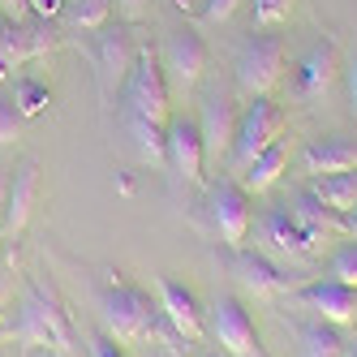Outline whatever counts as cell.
Listing matches in <instances>:
<instances>
[{"instance_id":"cell-29","label":"cell","mask_w":357,"mask_h":357,"mask_svg":"<svg viewBox=\"0 0 357 357\" xmlns=\"http://www.w3.org/2000/svg\"><path fill=\"white\" fill-rule=\"evenodd\" d=\"M237 5L241 0H207V5H202V22H207V26H220V22H228L237 13Z\"/></svg>"},{"instance_id":"cell-35","label":"cell","mask_w":357,"mask_h":357,"mask_svg":"<svg viewBox=\"0 0 357 357\" xmlns=\"http://www.w3.org/2000/svg\"><path fill=\"white\" fill-rule=\"evenodd\" d=\"M5 194H9V176L0 172V211H5Z\"/></svg>"},{"instance_id":"cell-19","label":"cell","mask_w":357,"mask_h":357,"mask_svg":"<svg viewBox=\"0 0 357 357\" xmlns=\"http://www.w3.org/2000/svg\"><path fill=\"white\" fill-rule=\"evenodd\" d=\"M293 220L305 228V233H310L319 245L327 241V237H336V233H349V220L340 215V211H331L327 202H319L310 190L305 194H297V202H293Z\"/></svg>"},{"instance_id":"cell-20","label":"cell","mask_w":357,"mask_h":357,"mask_svg":"<svg viewBox=\"0 0 357 357\" xmlns=\"http://www.w3.org/2000/svg\"><path fill=\"white\" fill-rule=\"evenodd\" d=\"M9 336L17 340V344H26V349H56L61 353V344H56V331H52V323H47V314H43V305H39V297L26 289V301H22V310H17V323H13V331Z\"/></svg>"},{"instance_id":"cell-11","label":"cell","mask_w":357,"mask_h":357,"mask_svg":"<svg viewBox=\"0 0 357 357\" xmlns=\"http://www.w3.org/2000/svg\"><path fill=\"white\" fill-rule=\"evenodd\" d=\"M211 224H215L224 250H241L250 233V194L241 190V181H220L211 190Z\"/></svg>"},{"instance_id":"cell-18","label":"cell","mask_w":357,"mask_h":357,"mask_svg":"<svg viewBox=\"0 0 357 357\" xmlns=\"http://www.w3.org/2000/svg\"><path fill=\"white\" fill-rule=\"evenodd\" d=\"M263 233H267L271 250H275V254H289V259H310V254L323 250V245L293 220V211H271V215L263 220Z\"/></svg>"},{"instance_id":"cell-10","label":"cell","mask_w":357,"mask_h":357,"mask_svg":"<svg viewBox=\"0 0 357 357\" xmlns=\"http://www.w3.org/2000/svg\"><path fill=\"white\" fill-rule=\"evenodd\" d=\"M164 164L190 185H202V172H207V151H202V134L198 121L190 116H172L168 121V142H164Z\"/></svg>"},{"instance_id":"cell-6","label":"cell","mask_w":357,"mask_h":357,"mask_svg":"<svg viewBox=\"0 0 357 357\" xmlns=\"http://www.w3.org/2000/svg\"><path fill=\"white\" fill-rule=\"evenodd\" d=\"M207 327H211L215 344L224 349V357H267V349H263V340H259V327H254L250 310H245L233 293H220V297L211 301Z\"/></svg>"},{"instance_id":"cell-12","label":"cell","mask_w":357,"mask_h":357,"mask_svg":"<svg viewBox=\"0 0 357 357\" xmlns=\"http://www.w3.org/2000/svg\"><path fill=\"white\" fill-rule=\"evenodd\" d=\"M297 301L319 310L323 323H336V327L357 323V289L340 284V280H310V284H297Z\"/></svg>"},{"instance_id":"cell-33","label":"cell","mask_w":357,"mask_h":357,"mask_svg":"<svg viewBox=\"0 0 357 357\" xmlns=\"http://www.w3.org/2000/svg\"><path fill=\"white\" fill-rule=\"evenodd\" d=\"M61 9H65V0H31V13H39L43 22L47 17H61Z\"/></svg>"},{"instance_id":"cell-9","label":"cell","mask_w":357,"mask_h":357,"mask_svg":"<svg viewBox=\"0 0 357 357\" xmlns=\"http://www.w3.org/2000/svg\"><path fill=\"white\" fill-rule=\"evenodd\" d=\"M344 73V61H340V43L336 39H319L310 52L297 61V95L305 104H323L336 86V78Z\"/></svg>"},{"instance_id":"cell-26","label":"cell","mask_w":357,"mask_h":357,"mask_svg":"<svg viewBox=\"0 0 357 357\" xmlns=\"http://www.w3.org/2000/svg\"><path fill=\"white\" fill-rule=\"evenodd\" d=\"M297 0H254V31H275L293 17Z\"/></svg>"},{"instance_id":"cell-25","label":"cell","mask_w":357,"mask_h":357,"mask_svg":"<svg viewBox=\"0 0 357 357\" xmlns=\"http://www.w3.org/2000/svg\"><path fill=\"white\" fill-rule=\"evenodd\" d=\"M13 104L22 108V116H39L47 104H52V86L43 78H17L13 82Z\"/></svg>"},{"instance_id":"cell-16","label":"cell","mask_w":357,"mask_h":357,"mask_svg":"<svg viewBox=\"0 0 357 357\" xmlns=\"http://www.w3.org/2000/svg\"><path fill=\"white\" fill-rule=\"evenodd\" d=\"M357 168V138L349 134H331V138H314L310 146L301 151V172L310 176H336V172H349Z\"/></svg>"},{"instance_id":"cell-17","label":"cell","mask_w":357,"mask_h":357,"mask_svg":"<svg viewBox=\"0 0 357 357\" xmlns=\"http://www.w3.org/2000/svg\"><path fill=\"white\" fill-rule=\"evenodd\" d=\"M289 160H293V138L284 134V138H275L259 160H254L245 172H237V181H241V190L245 194H263V190H271L280 176H284V168H289Z\"/></svg>"},{"instance_id":"cell-24","label":"cell","mask_w":357,"mask_h":357,"mask_svg":"<svg viewBox=\"0 0 357 357\" xmlns=\"http://www.w3.org/2000/svg\"><path fill=\"white\" fill-rule=\"evenodd\" d=\"M31 293L39 297V305H43L47 323H52V331H56V344H61V353H69V349H73V327H69V319H65V310H61L56 293H52V289H43V284H35V280H31Z\"/></svg>"},{"instance_id":"cell-15","label":"cell","mask_w":357,"mask_h":357,"mask_svg":"<svg viewBox=\"0 0 357 357\" xmlns=\"http://www.w3.org/2000/svg\"><path fill=\"white\" fill-rule=\"evenodd\" d=\"M228 267L241 284L254 293V297H280V293H297L301 280H289L280 267H271L263 254H245V250H233L228 254Z\"/></svg>"},{"instance_id":"cell-22","label":"cell","mask_w":357,"mask_h":357,"mask_svg":"<svg viewBox=\"0 0 357 357\" xmlns=\"http://www.w3.org/2000/svg\"><path fill=\"white\" fill-rule=\"evenodd\" d=\"M112 0H65V9H61V17H65V26H73V31H82V35H95V31H104L108 22H112Z\"/></svg>"},{"instance_id":"cell-13","label":"cell","mask_w":357,"mask_h":357,"mask_svg":"<svg viewBox=\"0 0 357 357\" xmlns=\"http://www.w3.org/2000/svg\"><path fill=\"white\" fill-rule=\"evenodd\" d=\"M39 198V160L17 164L9 176V194H5V211H0V237H17L26 228L31 211Z\"/></svg>"},{"instance_id":"cell-28","label":"cell","mask_w":357,"mask_h":357,"mask_svg":"<svg viewBox=\"0 0 357 357\" xmlns=\"http://www.w3.org/2000/svg\"><path fill=\"white\" fill-rule=\"evenodd\" d=\"M22 121H26V116H22V108L13 104V95L0 91V146H9L22 134Z\"/></svg>"},{"instance_id":"cell-34","label":"cell","mask_w":357,"mask_h":357,"mask_svg":"<svg viewBox=\"0 0 357 357\" xmlns=\"http://www.w3.org/2000/svg\"><path fill=\"white\" fill-rule=\"evenodd\" d=\"M91 353H95V357H125V353H121V344L108 336V331H104V336H99V340L91 344Z\"/></svg>"},{"instance_id":"cell-32","label":"cell","mask_w":357,"mask_h":357,"mask_svg":"<svg viewBox=\"0 0 357 357\" xmlns=\"http://www.w3.org/2000/svg\"><path fill=\"white\" fill-rule=\"evenodd\" d=\"M0 17H5V22H17V26H22V22L31 17V0H0Z\"/></svg>"},{"instance_id":"cell-1","label":"cell","mask_w":357,"mask_h":357,"mask_svg":"<svg viewBox=\"0 0 357 357\" xmlns=\"http://www.w3.org/2000/svg\"><path fill=\"white\" fill-rule=\"evenodd\" d=\"M99 319H104V331L116 344H138V340H146V336H155V331L168 327L160 305H151V297L138 284H130V280H121V275H112L104 297H99Z\"/></svg>"},{"instance_id":"cell-21","label":"cell","mask_w":357,"mask_h":357,"mask_svg":"<svg viewBox=\"0 0 357 357\" xmlns=\"http://www.w3.org/2000/svg\"><path fill=\"white\" fill-rule=\"evenodd\" d=\"M310 194H314L319 202H327L331 211L349 215V211L357 207V168L336 172V176H314V181H310Z\"/></svg>"},{"instance_id":"cell-31","label":"cell","mask_w":357,"mask_h":357,"mask_svg":"<svg viewBox=\"0 0 357 357\" xmlns=\"http://www.w3.org/2000/svg\"><path fill=\"white\" fill-rule=\"evenodd\" d=\"M344 82H349V108L357 116V43L349 47V56H344Z\"/></svg>"},{"instance_id":"cell-4","label":"cell","mask_w":357,"mask_h":357,"mask_svg":"<svg viewBox=\"0 0 357 357\" xmlns=\"http://www.w3.org/2000/svg\"><path fill=\"white\" fill-rule=\"evenodd\" d=\"M284 130H289V121L271 95L245 99V108L237 116V138H233V172H245L275 138H284Z\"/></svg>"},{"instance_id":"cell-27","label":"cell","mask_w":357,"mask_h":357,"mask_svg":"<svg viewBox=\"0 0 357 357\" xmlns=\"http://www.w3.org/2000/svg\"><path fill=\"white\" fill-rule=\"evenodd\" d=\"M331 280L357 289V241H349V245H340L336 254H331Z\"/></svg>"},{"instance_id":"cell-5","label":"cell","mask_w":357,"mask_h":357,"mask_svg":"<svg viewBox=\"0 0 357 357\" xmlns=\"http://www.w3.org/2000/svg\"><path fill=\"white\" fill-rule=\"evenodd\" d=\"M280 78H284V39L271 31L250 35L237 52V91L245 99H263L280 86Z\"/></svg>"},{"instance_id":"cell-14","label":"cell","mask_w":357,"mask_h":357,"mask_svg":"<svg viewBox=\"0 0 357 357\" xmlns=\"http://www.w3.org/2000/svg\"><path fill=\"white\" fill-rule=\"evenodd\" d=\"M160 310H164V319L172 323V331L181 340H202V336H207V319H202L198 297L185 284L168 280V275L160 280Z\"/></svg>"},{"instance_id":"cell-23","label":"cell","mask_w":357,"mask_h":357,"mask_svg":"<svg viewBox=\"0 0 357 357\" xmlns=\"http://www.w3.org/2000/svg\"><path fill=\"white\" fill-rule=\"evenodd\" d=\"M297 336H301L305 357H344V336H340L336 323H323V319L319 323H301Z\"/></svg>"},{"instance_id":"cell-37","label":"cell","mask_w":357,"mask_h":357,"mask_svg":"<svg viewBox=\"0 0 357 357\" xmlns=\"http://www.w3.org/2000/svg\"><path fill=\"white\" fill-rule=\"evenodd\" d=\"M344 357H357V336H353V340H344Z\"/></svg>"},{"instance_id":"cell-30","label":"cell","mask_w":357,"mask_h":357,"mask_svg":"<svg viewBox=\"0 0 357 357\" xmlns=\"http://www.w3.org/2000/svg\"><path fill=\"white\" fill-rule=\"evenodd\" d=\"M112 9H116V17L125 22V26H134V22H142V17H146L151 0H112Z\"/></svg>"},{"instance_id":"cell-7","label":"cell","mask_w":357,"mask_h":357,"mask_svg":"<svg viewBox=\"0 0 357 357\" xmlns=\"http://www.w3.org/2000/svg\"><path fill=\"white\" fill-rule=\"evenodd\" d=\"M160 61H164V73H168V91L190 95L202 82V73H207V43H202L198 31H172Z\"/></svg>"},{"instance_id":"cell-3","label":"cell","mask_w":357,"mask_h":357,"mask_svg":"<svg viewBox=\"0 0 357 357\" xmlns=\"http://www.w3.org/2000/svg\"><path fill=\"white\" fill-rule=\"evenodd\" d=\"M138 47L134 43V31L125 26V22H108L104 31H95V43H91V61H95V78H99V99L112 104V99L125 91L134 73V61H138Z\"/></svg>"},{"instance_id":"cell-2","label":"cell","mask_w":357,"mask_h":357,"mask_svg":"<svg viewBox=\"0 0 357 357\" xmlns=\"http://www.w3.org/2000/svg\"><path fill=\"white\" fill-rule=\"evenodd\" d=\"M125 99V116H138V121H151V125H168L172 121V91H168V73H164V61L155 47H138V61H134V73L121 91Z\"/></svg>"},{"instance_id":"cell-36","label":"cell","mask_w":357,"mask_h":357,"mask_svg":"<svg viewBox=\"0 0 357 357\" xmlns=\"http://www.w3.org/2000/svg\"><path fill=\"white\" fill-rule=\"evenodd\" d=\"M344 220H349V237H357V207H353V211H349Z\"/></svg>"},{"instance_id":"cell-8","label":"cell","mask_w":357,"mask_h":357,"mask_svg":"<svg viewBox=\"0 0 357 357\" xmlns=\"http://www.w3.org/2000/svg\"><path fill=\"white\" fill-rule=\"evenodd\" d=\"M237 116L241 108L233 104V95H207L198 116V134H202V151H207V168H220L224 160H233V138H237Z\"/></svg>"}]
</instances>
